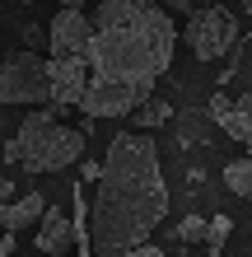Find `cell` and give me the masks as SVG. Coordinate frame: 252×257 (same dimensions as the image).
Listing matches in <instances>:
<instances>
[{"instance_id":"6da1fadb","label":"cell","mask_w":252,"mask_h":257,"mask_svg":"<svg viewBox=\"0 0 252 257\" xmlns=\"http://www.w3.org/2000/svg\"><path fill=\"white\" fill-rule=\"evenodd\" d=\"M89 28V84L75 108L84 117H131L173 66V14L159 0H103Z\"/></svg>"},{"instance_id":"7a4b0ae2","label":"cell","mask_w":252,"mask_h":257,"mask_svg":"<svg viewBox=\"0 0 252 257\" xmlns=\"http://www.w3.org/2000/svg\"><path fill=\"white\" fill-rule=\"evenodd\" d=\"M94 183L98 192H94V220H89V257H122L126 248L145 243L168 215L159 145L145 131L112 136Z\"/></svg>"},{"instance_id":"3957f363","label":"cell","mask_w":252,"mask_h":257,"mask_svg":"<svg viewBox=\"0 0 252 257\" xmlns=\"http://www.w3.org/2000/svg\"><path fill=\"white\" fill-rule=\"evenodd\" d=\"M84 155V136L75 126H66L56 108H42V112H28L19 136L5 145V159L10 164H24L28 173H56L66 164H80Z\"/></svg>"},{"instance_id":"277c9868","label":"cell","mask_w":252,"mask_h":257,"mask_svg":"<svg viewBox=\"0 0 252 257\" xmlns=\"http://www.w3.org/2000/svg\"><path fill=\"white\" fill-rule=\"evenodd\" d=\"M0 103H28V108H52L47 61L38 52H10L0 61Z\"/></svg>"},{"instance_id":"5b68a950","label":"cell","mask_w":252,"mask_h":257,"mask_svg":"<svg viewBox=\"0 0 252 257\" xmlns=\"http://www.w3.org/2000/svg\"><path fill=\"white\" fill-rule=\"evenodd\" d=\"M182 38H187V47L196 52V61H219V56H224L233 42H238V19H233L224 5L191 10Z\"/></svg>"},{"instance_id":"8992f818","label":"cell","mask_w":252,"mask_h":257,"mask_svg":"<svg viewBox=\"0 0 252 257\" xmlns=\"http://www.w3.org/2000/svg\"><path fill=\"white\" fill-rule=\"evenodd\" d=\"M47 84H52V108H75L84 84H89V61L84 56H52Z\"/></svg>"},{"instance_id":"52a82bcc","label":"cell","mask_w":252,"mask_h":257,"mask_svg":"<svg viewBox=\"0 0 252 257\" xmlns=\"http://www.w3.org/2000/svg\"><path fill=\"white\" fill-rule=\"evenodd\" d=\"M89 14L84 10H61L52 14V52L56 56H84L89 52Z\"/></svg>"},{"instance_id":"ba28073f","label":"cell","mask_w":252,"mask_h":257,"mask_svg":"<svg viewBox=\"0 0 252 257\" xmlns=\"http://www.w3.org/2000/svg\"><path fill=\"white\" fill-rule=\"evenodd\" d=\"M70 243H75V220L66 215V210H42L38 215V224H33V248L42 252V257H61Z\"/></svg>"},{"instance_id":"9c48e42d","label":"cell","mask_w":252,"mask_h":257,"mask_svg":"<svg viewBox=\"0 0 252 257\" xmlns=\"http://www.w3.org/2000/svg\"><path fill=\"white\" fill-rule=\"evenodd\" d=\"M42 210H47V196H42V192H24V196H14V201L0 206V229H5V234H24V229L38 224Z\"/></svg>"},{"instance_id":"30bf717a","label":"cell","mask_w":252,"mask_h":257,"mask_svg":"<svg viewBox=\"0 0 252 257\" xmlns=\"http://www.w3.org/2000/svg\"><path fill=\"white\" fill-rule=\"evenodd\" d=\"M210 112L219 117V126H224L233 141H252V94H243L238 103H229V98H215L210 103Z\"/></svg>"},{"instance_id":"8fae6325","label":"cell","mask_w":252,"mask_h":257,"mask_svg":"<svg viewBox=\"0 0 252 257\" xmlns=\"http://www.w3.org/2000/svg\"><path fill=\"white\" fill-rule=\"evenodd\" d=\"M224 187L252 201V155H247V159H233V164H224Z\"/></svg>"},{"instance_id":"7c38bea8","label":"cell","mask_w":252,"mask_h":257,"mask_svg":"<svg viewBox=\"0 0 252 257\" xmlns=\"http://www.w3.org/2000/svg\"><path fill=\"white\" fill-rule=\"evenodd\" d=\"M229 234H233V220L229 215H210V220H205V238H201V243L210 248V252H219V248L229 243Z\"/></svg>"},{"instance_id":"4fadbf2b","label":"cell","mask_w":252,"mask_h":257,"mask_svg":"<svg viewBox=\"0 0 252 257\" xmlns=\"http://www.w3.org/2000/svg\"><path fill=\"white\" fill-rule=\"evenodd\" d=\"M131 112H136V126H164L168 117H173L168 103H154V98H145L140 108H131Z\"/></svg>"},{"instance_id":"5bb4252c","label":"cell","mask_w":252,"mask_h":257,"mask_svg":"<svg viewBox=\"0 0 252 257\" xmlns=\"http://www.w3.org/2000/svg\"><path fill=\"white\" fill-rule=\"evenodd\" d=\"M177 238H182V243H201V238H205V220L201 215H187L182 224H177Z\"/></svg>"},{"instance_id":"9a60e30c","label":"cell","mask_w":252,"mask_h":257,"mask_svg":"<svg viewBox=\"0 0 252 257\" xmlns=\"http://www.w3.org/2000/svg\"><path fill=\"white\" fill-rule=\"evenodd\" d=\"M122 257H164V248H154V243H136V248H126Z\"/></svg>"},{"instance_id":"2e32d148","label":"cell","mask_w":252,"mask_h":257,"mask_svg":"<svg viewBox=\"0 0 252 257\" xmlns=\"http://www.w3.org/2000/svg\"><path fill=\"white\" fill-rule=\"evenodd\" d=\"M164 10H173V14H191V0H159Z\"/></svg>"},{"instance_id":"e0dca14e","label":"cell","mask_w":252,"mask_h":257,"mask_svg":"<svg viewBox=\"0 0 252 257\" xmlns=\"http://www.w3.org/2000/svg\"><path fill=\"white\" fill-rule=\"evenodd\" d=\"M0 201H14V183L10 178H0Z\"/></svg>"},{"instance_id":"ac0fdd59","label":"cell","mask_w":252,"mask_h":257,"mask_svg":"<svg viewBox=\"0 0 252 257\" xmlns=\"http://www.w3.org/2000/svg\"><path fill=\"white\" fill-rule=\"evenodd\" d=\"M56 5H61V10H80L84 0H56Z\"/></svg>"},{"instance_id":"d6986e66","label":"cell","mask_w":252,"mask_h":257,"mask_svg":"<svg viewBox=\"0 0 252 257\" xmlns=\"http://www.w3.org/2000/svg\"><path fill=\"white\" fill-rule=\"evenodd\" d=\"M0 257H14V252H10V238H0Z\"/></svg>"},{"instance_id":"ffe728a7","label":"cell","mask_w":252,"mask_h":257,"mask_svg":"<svg viewBox=\"0 0 252 257\" xmlns=\"http://www.w3.org/2000/svg\"><path fill=\"white\" fill-rule=\"evenodd\" d=\"M247 155H252V141H247Z\"/></svg>"},{"instance_id":"44dd1931","label":"cell","mask_w":252,"mask_h":257,"mask_svg":"<svg viewBox=\"0 0 252 257\" xmlns=\"http://www.w3.org/2000/svg\"><path fill=\"white\" fill-rule=\"evenodd\" d=\"M0 206H5V201H0Z\"/></svg>"}]
</instances>
